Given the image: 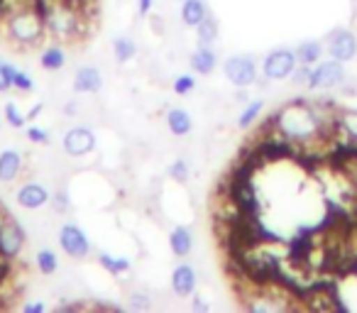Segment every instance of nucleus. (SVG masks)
<instances>
[{
  "instance_id": "f257e3e1",
  "label": "nucleus",
  "mask_w": 357,
  "mask_h": 313,
  "mask_svg": "<svg viewBox=\"0 0 357 313\" xmlns=\"http://www.w3.org/2000/svg\"><path fill=\"white\" fill-rule=\"evenodd\" d=\"M45 13V27H47V40H52L54 45L74 47L76 42H84L93 32L96 15L79 10L71 3H61L56 8H50Z\"/></svg>"
},
{
  "instance_id": "f03ea898",
  "label": "nucleus",
  "mask_w": 357,
  "mask_h": 313,
  "mask_svg": "<svg viewBox=\"0 0 357 313\" xmlns=\"http://www.w3.org/2000/svg\"><path fill=\"white\" fill-rule=\"evenodd\" d=\"M0 32H3V37H6L13 47H17V49H22V52L37 49V47L47 40L45 13H42L40 8L20 13V15L3 22Z\"/></svg>"
},
{
  "instance_id": "7ed1b4c3",
  "label": "nucleus",
  "mask_w": 357,
  "mask_h": 313,
  "mask_svg": "<svg viewBox=\"0 0 357 313\" xmlns=\"http://www.w3.org/2000/svg\"><path fill=\"white\" fill-rule=\"evenodd\" d=\"M345 81H347V71H345V64H342V61H335V59L323 61L321 59L311 69V79H308L306 89H311V91H333V89H340Z\"/></svg>"
},
{
  "instance_id": "20e7f679",
  "label": "nucleus",
  "mask_w": 357,
  "mask_h": 313,
  "mask_svg": "<svg viewBox=\"0 0 357 313\" xmlns=\"http://www.w3.org/2000/svg\"><path fill=\"white\" fill-rule=\"evenodd\" d=\"M225 79L235 86V89H250V86L257 84L259 71H257V61L250 54H233L225 59L223 64Z\"/></svg>"
},
{
  "instance_id": "39448f33",
  "label": "nucleus",
  "mask_w": 357,
  "mask_h": 313,
  "mask_svg": "<svg viewBox=\"0 0 357 313\" xmlns=\"http://www.w3.org/2000/svg\"><path fill=\"white\" fill-rule=\"evenodd\" d=\"M59 247L64 250V254L74 262H84L91 257V240L84 233V228H79L76 223H61L59 228Z\"/></svg>"
},
{
  "instance_id": "423d86ee",
  "label": "nucleus",
  "mask_w": 357,
  "mask_h": 313,
  "mask_svg": "<svg viewBox=\"0 0 357 313\" xmlns=\"http://www.w3.org/2000/svg\"><path fill=\"white\" fill-rule=\"evenodd\" d=\"M27 245V228L17 218L8 215L0 223V254H6L8 259H17Z\"/></svg>"
},
{
  "instance_id": "0eeeda50",
  "label": "nucleus",
  "mask_w": 357,
  "mask_h": 313,
  "mask_svg": "<svg viewBox=\"0 0 357 313\" xmlns=\"http://www.w3.org/2000/svg\"><path fill=\"white\" fill-rule=\"evenodd\" d=\"M61 149H64L66 154H71L74 160L93 152L96 135H93V130H91V125H86V123L71 125V128L64 132V137H61Z\"/></svg>"
},
{
  "instance_id": "6e6552de",
  "label": "nucleus",
  "mask_w": 357,
  "mask_h": 313,
  "mask_svg": "<svg viewBox=\"0 0 357 313\" xmlns=\"http://www.w3.org/2000/svg\"><path fill=\"white\" fill-rule=\"evenodd\" d=\"M326 52L331 59L335 61H352L357 56V35L347 27H335L331 35L326 37Z\"/></svg>"
},
{
  "instance_id": "1a4fd4ad",
  "label": "nucleus",
  "mask_w": 357,
  "mask_h": 313,
  "mask_svg": "<svg viewBox=\"0 0 357 313\" xmlns=\"http://www.w3.org/2000/svg\"><path fill=\"white\" fill-rule=\"evenodd\" d=\"M296 64H298V59H296V54H294V49L279 47V49H272L262 59V74L267 76L269 81H284L291 76Z\"/></svg>"
},
{
  "instance_id": "9d476101",
  "label": "nucleus",
  "mask_w": 357,
  "mask_h": 313,
  "mask_svg": "<svg viewBox=\"0 0 357 313\" xmlns=\"http://www.w3.org/2000/svg\"><path fill=\"white\" fill-rule=\"evenodd\" d=\"M50 196H52V191L47 184H40V181H25V184L17 189L15 199L25 211H40V208H45V206H50Z\"/></svg>"
},
{
  "instance_id": "9b49d317",
  "label": "nucleus",
  "mask_w": 357,
  "mask_h": 313,
  "mask_svg": "<svg viewBox=\"0 0 357 313\" xmlns=\"http://www.w3.org/2000/svg\"><path fill=\"white\" fill-rule=\"evenodd\" d=\"M71 89L81 96H93L103 89V69H98L96 64H84L74 71V84Z\"/></svg>"
},
{
  "instance_id": "f8f14e48",
  "label": "nucleus",
  "mask_w": 357,
  "mask_h": 313,
  "mask_svg": "<svg viewBox=\"0 0 357 313\" xmlns=\"http://www.w3.org/2000/svg\"><path fill=\"white\" fill-rule=\"evenodd\" d=\"M27 169V157L20 149H3L0 152V181L3 184H13L20 179Z\"/></svg>"
},
{
  "instance_id": "ddd939ff",
  "label": "nucleus",
  "mask_w": 357,
  "mask_h": 313,
  "mask_svg": "<svg viewBox=\"0 0 357 313\" xmlns=\"http://www.w3.org/2000/svg\"><path fill=\"white\" fill-rule=\"evenodd\" d=\"M196 287H199V272L194 264H178L172 272V289L178 298L194 296Z\"/></svg>"
},
{
  "instance_id": "4468645a",
  "label": "nucleus",
  "mask_w": 357,
  "mask_h": 313,
  "mask_svg": "<svg viewBox=\"0 0 357 313\" xmlns=\"http://www.w3.org/2000/svg\"><path fill=\"white\" fill-rule=\"evenodd\" d=\"M194 247H196V238L189 225H174L169 230V250H172L174 257H181V259L191 257Z\"/></svg>"
},
{
  "instance_id": "2eb2a0df",
  "label": "nucleus",
  "mask_w": 357,
  "mask_h": 313,
  "mask_svg": "<svg viewBox=\"0 0 357 313\" xmlns=\"http://www.w3.org/2000/svg\"><path fill=\"white\" fill-rule=\"evenodd\" d=\"M218 52L213 49V47H206V45H199L194 52L189 54V66L196 71V74L201 76H211L215 69H218Z\"/></svg>"
},
{
  "instance_id": "dca6fc26",
  "label": "nucleus",
  "mask_w": 357,
  "mask_h": 313,
  "mask_svg": "<svg viewBox=\"0 0 357 313\" xmlns=\"http://www.w3.org/2000/svg\"><path fill=\"white\" fill-rule=\"evenodd\" d=\"M167 128L174 137H189L194 132V118L186 108H167Z\"/></svg>"
},
{
  "instance_id": "f3484780",
  "label": "nucleus",
  "mask_w": 357,
  "mask_h": 313,
  "mask_svg": "<svg viewBox=\"0 0 357 313\" xmlns=\"http://www.w3.org/2000/svg\"><path fill=\"white\" fill-rule=\"evenodd\" d=\"M66 64H69V59H66L64 45H50V47H45V49H42L40 66L45 71H50V74H59V71L66 69Z\"/></svg>"
},
{
  "instance_id": "a211bd4d",
  "label": "nucleus",
  "mask_w": 357,
  "mask_h": 313,
  "mask_svg": "<svg viewBox=\"0 0 357 313\" xmlns=\"http://www.w3.org/2000/svg\"><path fill=\"white\" fill-rule=\"evenodd\" d=\"M323 52H326V45L318 40H303L294 47V54H296L298 64H308V66H316L323 59Z\"/></svg>"
},
{
  "instance_id": "6ab92c4d",
  "label": "nucleus",
  "mask_w": 357,
  "mask_h": 313,
  "mask_svg": "<svg viewBox=\"0 0 357 313\" xmlns=\"http://www.w3.org/2000/svg\"><path fill=\"white\" fill-rule=\"evenodd\" d=\"M110 52H113V56H115V61H118V64H128V61H132L135 56L139 54V45L130 35H120V37H115V40H113Z\"/></svg>"
},
{
  "instance_id": "aec40b11",
  "label": "nucleus",
  "mask_w": 357,
  "mask_h": 313,
  "mask_svg": "<svg viewBox=\"0 0 357 313\" xmlns=\"http://www.w3.org/2000/svg\"><path fill=\"white\" fill-rule=\"evenodd\" d=\"M206 15H208L206 0H184L181 3V22H184V27H196Z\"/></svg>"
},
{
  "instance_id": "412c9836",
  "label": "nucleus",
  "mask_w": 357,
  "mask_h": 313,
  "mask_svg": "<svg viewBox=\"0 0 357 313\" xmlns=\"http://www.w3.org/2000/svg\"><path fill=\"white\" fill-rule=\"evenodd\" d=\"M194 30H196V37H199L196 42L206 47H213L220 37V25H218V20H215V15H211V13L194 27Z\"/></svg>"
},
{
  "instance_id": "4be33fe9",
  "label": "nucleus",
  "mask_w": 357,
  "mask_h": 313,
  "mask_svg": "<svg viewBox=\"0 0 357 313\" xmlns=\"http://www.w3.org/2000/svg\"><path fill=\"white\" fill-rule=\"evenodd\" d=\"M167 176L176 184H189L191 176H194V162L186 160V157H174L167 167Z\"/></svg>"
},
{
  "instance_id": "5701e85b",
  "label": "nucleus",
  "mask_w": 357,
  "mask_h": 313,
  "mask_svg": "<svg viewBox=\"0 0 357 313\" xmlns=\"http://www.w3.org/2000/svg\"><path fill=\"white\" fill-rule=\"evenodd\" d=\"M35 264H37V269H40L42 277H54V274L59 272V267H61L59 254H54V250L47 247V245H45V247L37 250Z\"/></svg>"
},
{
  "instance_id": "b1692460",
  "label": "nucleus",
  "mask_w": 357,
  "mask_h": 313,
  "mask_svg": "<svg viewBox=\"0 0 357 313\" xmlns=\"http://www.w3.org/2000/svg\"><path fill=\"white\" fill-rule=\"evenodd\" d=\"M152 306H154L152 291L139 289V284L125 291V308H130V311H149Z\"/></svg>"
},
{
  "instance_id": "393cba45",
  "label": "nucleus",
  "mask_w": 357,
  "mask_h": 313,
  "mask_svg": "<svg viewBox=\"0 0 357 313\" xmlns=\"http://www.w3.org/2000/svg\"><path fill=\"white\" fill-rule=\"evenodd\" d=\"M98 264L108 274H113V277H123V274H130V269H132V262H130V259L113 257V254H108V252L98 254Z\"/></svg>"
},
{
  "instance_id": "a878e982",
  "label": "nucleus",
  "mask_w": 357,
  "mask_h": 313,
  "mask_svg": "<svg viewBox=\"0 0 357 313\" xmlns=\"http://www.w3.org/2000/svg\"><path fill=\"white\" fill-rule=\"evenodd\" d=\"M262 110H264V100L262 98L248 100V103H245V108H243V113L238 115V128H243V130L252 128V125L257 123L259 115H262Z\"/></svg>"
},
{
  "instance_id": "bb28decb",
  "label": "nucleus",
  "mask_w": 357,
  "mask_h": 313,
  "mask_svg": "<svg viewBox=\"0 0 357 313\" xmlns=\"http://www.w3.org/2000/svg\"><path fill=\"white\" fill-rule=\"evenodd\" d=\"M50 206L56 211L59 215H66L71 211V196L66 191V186H56L52 189V196H50Z\"/></svg>"
},
{
  "instance_id": "cd10ccee",
  "label": "nucleus",
  "mask_w": 357,
  "mask_h": 313,
  "mask_svg": "<svg viewBox=\"0 0 357 313\" xmlns=\"http://www.w3.org/2000/svg\"><path fill=\"white\" fill-rule=\"evenodd\" d=\"M172 89H174V93H176V96H194V91L199 89V84H196L194 76L181 74V76H176V79L172 81Z\"/></svg>"
},
{
  "instance_id": "c85d7f7f",
  "label": "nucleus",
  "mask_w": 357,
  "mask_h": 313,
  "mask_svg": "<svg viewBox=\"0 0 357 313\" xmlns=\"http://www.w3.org/2000/svg\"><path fill=\"white\" fill-rule=\"evenodd\" d=\"M10 81H13V89L22 91V93H30V91L35 89V81L30 79V74H27V71L15 69L13 64H10Z\"/></svg>"
},
{
  "instance_id": "c756f323",
  "label": "nucleus",
  "mask_w": 357,
  "mask_h": 313,
  "mask_svg": "<svg viewBox=\"0 0 357 313\" xmlns=\"http://www.w3.org/2000/svg\"><path fill=\"white\" fill-rule=\"evenodd\" d=\"M147 20H149V30L154 32L157 37H167V32H169V20L162 15V13H149L147 15Z\"/></svg>"
},
{
  "instance_id": "7c9ffc66",
  "label": "nucleus",
  "mask_w": 357,
  "mask_h": 313,
  "mask_svg": "<svg viewBox=\"0 0 357 313\" xmlns=\"http://www.w3.org/2000/svg\"><path fill=\"white\" fill-rule=\"evenodd\" d=\"M6 120H8V125H10V128H25L27 115L22 113V110H17L15 103H8L6 105Z\"/></svg>"
},
{
  "instance_id": "2f4dec72",
  "label": "nucleus",
  "mask_w": 357,
  "mask_h": 313,
  "mask_svg": "<svg viewBox=\"0 0 357 313\" xmlns=\"http://www.w3.org/2000/svg\"><path fill=\"white\" fill-rule=\"evenodd\" d=\"M311 69H313V66H308V64H296V69H294L291 76H289V79H291V84L294 86H303V89H306L308 79H311Z\"/></svg>"
},
{
  "instance_id": "473e14b6",
  "label": "nucleus",
  "mask_w": 357,
  "mask_h": 313,
  "mask_svg": "<svg viewBox=\"0 0 357 313\" xmlns=\"http://www.w3.org/2000/svg\"><path fill=\"white\" fill-rule=\"evenodd\" d=\"M27 139H30L32 144H40V147L52 144L50 130H45V128H30V130H27Z\"/></svg>"
},
{
  "instance_id": "72a5a7b5",
  "label": "nucleus",
  "mask_w": 357,
  "mask_h": 313,
  "mask_svg": "<svg viewBox=\"0 0 357 313\" xmlns=\"http://www.w3.org/2000/svg\"><path fill=\"white\" fill-rule=\"evenodd\" d=\"M154 6H157V0H137V13L142 17H147L154 10Z\"/></svg>"
},
{
  "instance_id": "f704fd0d",
  "label": "nucleus",
  "mask_w": 357,
  "mask_h": 313,
  "mask_svg": "<svg viewBox=\"0 0 357 313\" xmlns=\"http://www.w3.org/2000/svg\"><path fill=\"white\" fill-rule=\"evenodd\" d=\"M22 308H25V311H30V313H37V311H45L47 306L42 301H32V303H25Z\"/></svg>"
},
{
  "instance_id": "c9c22d12",
  "label": "nucleus",
  "mask_w": 357,
  "mask_h": 313,
  "mask_svg": "<svg viewBox=\"0 0 357 313\" xmlns=\"http://www.w3.org/2000/svg\"><path fill=\"white\" fill-rule=\"evenodd\" d=\"M194 308H199V311H208V303L201 301V298L196 296V298H194Z\"/></svg>"
},
{
  "instance_id": "e433bc0d",
  "label": "nucleus",
  "mask_w": 357,
  "mask_h": 313,
  "mask_svg": "<svg viewBox=\"0 0 357 313\" xmlns=\"http://www.w3.org/2000/svg\"><path fill=\"white\" fill-rule=\"evenodd\" d=\"M172 3H184V0H172Z\"/></svg>"
},
{
  "instance_id": "4c0bfd02",
  "label": "nucleus",
  "mask_w": 357,
  "mask_h": 313,
  "mask_svg": "<svg viewBox=\"0 0 357 313\" xmlns=\"http://www.w3.org/2000/svg\"><path fill=\"white\" fill-rule=\"evenodd\" d=\"M0 71H3V61H0Z\"/></svg>"
},
{
  "instance_id": "58836bf2",
  "label": "nucleus",
  "mask_w": 357,
  "mask_h": 313,
  "mask_svg": "<svg viewBox=\"0 0 357 313\" xmlns=\"http://www.w3.org/2000/svg\"><path fill=\"white\" fill-rule=\"evenodd\" d=\"M0 128H3V120H0Z\"/></svg>"
},
{
  "instance_id": "ea45409f",
  "label": "nucleus",
  "mask_w": 357,
  "mask_h": 313,
  "mask_svg": "<svg viewBox=\"0 0 357 313\" xmlns=\"http://www.w3.org/2000/svg\"><path fill=\"white\" fill-rule=\"evenodd\" d=\"M355 3H357V0H355Z\"/></svg>"
}]
</instances>
